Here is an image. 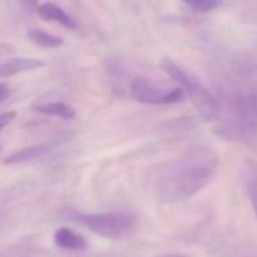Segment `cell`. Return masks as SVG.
<instances>
[{
  "mask_svg": "<svg viewBox=\"0 0 257 257\" xmlns=\"http://www.w3.org/2000/svg\"><path fill=\"white\" fill-rule=\"evenodd\" d=\"M218 162V155L211 147H192L173 160L148 168L143 176V186L157 202H183L212 180Z\"/></svg>",
  "mask_w": 257,
  "mask_h": 257,
  "instance_id": "obj_1",
  "label": "cell"
},
{
  "mask_svg": "<svg viewBox=\"0 0 257 257\" xmlns=\"http://www.w3.org/2000/svg\"><path fill=\"white\" fill-rule=\"evenodd\" d=\"M215 132L231 142H252L257 137V90L241 93L231 98L227 115Z\"/></svg>",
  "mask_w": 257,
  "mask_h": 257,
  "instance_id": "obj_2",
  "label": "cell"
},
{
  "mask_svg": "<svg viewBox=\"0 0 257 257\" xmlns=\"http://www.w3.org/2000/svg\"><path fill=\"white\" fill-rule=\"evenodd\" d=\"M160 67L166 74L170 75L178 85L183 88L205 122L212 123L220 118L221 105L218 100L201 83H198L195 77L185 72L170 58H163L160 62Z\"/></svg>",
  "mask_w": 257,
  "mask_h": 257,
  "instance_id": "obj_3",
  "label": "cell"
},
{
  "mask_svg": "<svg viewBox=\"0 0 257 257\" xmlns=\"http://www.w3.org/2000/svg\"><path fill=\"white\" fill-rule=\"evenodd\" d=\"M78 220L90 231L113 241H124L132 237L137 230L135 216L122 211L99 213H78Z\"/></svg>",
  "mask_w": 257,
  "mask_h": 257,
  "instance_id": "obj_4",
  "label": "cell"
},
{
  "mask_svg": "<svg viewBox=\"0 0 257 257\" xmlns=\"http://www.w3.org/2000/svg\"><path fill=\"white\" fill-rule=\"evenodd\" d=\"M131 95L143 104L170 105L181 102L185 97V90L182 87L167 89L153 80L138 78L131 85Z\"/></svg>",
  "mask_w": 257,
  "mask_h": 257,
  "instance_id": "obj_5",
  "label": "cell"
},
{
  "mask_svg": "<svg viewBox=\"0 0 257 257\" xmlns=\"http://www.w3.org/2000/svg\"><path fill=\"white\" fill-rule=\"evenodd\" d=\"M44 64L43 60L34 58H9L4 62H0V78L13 77L19 73L39 69L44 67Z\"/></svg>",
  "mask_w": 257,
  "mask_h": 257,
  "instance_id": "obj_6",
  "label": "cell"
},
{
  "mask_svg": "<svg viewBox=\"0 0 257 257\" xmlns=\"http://www.w3.org/2000/svg\"><path fill=\"white\" fill-rule=\"evenodd\" d=\"M37 13L40 19L44 22H57L70 30H75L78 28L77 23L69 17V14H67L62 8L58 7L54 3H43L38 7Z\"/></svg>",
  "mask_w": 257,
  "mask_h": 257,
  "instance_id": "obj_7",
  "label": "cell"
},
{
  "mask_svg": "<svg viewBox=\"0 0 257 257\" xmlns=\"http://www.w3.org/2000/svg\"><path fill=\"white\" fill-rule=\"evenodd\" d=\"M232 70L240 77L257 75V45L238 53L232 59Z\"/></svg>",
  "mask_w": 257,
  "mask_h": 257,
  "instance_id": "obj_8",
  "label": "cell"
},
{
  "mask_svg": "<svg viewBox=\"0 0 257 257\" xmlns=\"http://www.w3.org/2000/svg\"><path fill=\"white\" fill-rule=\"evenodd\" d=\"M54 243L59 248L69 251H83L88 247L87 240L68 227H60L55 231Z\"/></svg>",
  "mask_w": 257,
  "mask_h": 257,
  "instance_id": "obj_9",
  "label": "cell"
},
{
  "mask_svg": "<svg viewBox=\"0 0 257 257\" xmlns=\"http://www.w3.org/2000/svg\"><path fill=\"white\" fill-rule=\"evenodd\" d=\"M32 108L37 112L47 115L62 118V119H73L75 117V110L72 105L64 102H43L37 100L32 104Z\"/></svg>",
  "mask_w": 257,
  "mask_h": 257,
  "instance_id": "obj_10",
  "label": "cell"
},
{
  "mask_svg": "<svg viewBox=\"0 0 257 257\" xmlns=\"http://www.w3.org/2000/svg\"><path fill=\"white\" fill-rule=\"evenodd\" d=\"M50 150H52V146L50 145L29 146V147L22 148V150L17 151V152L12 153L8 157H5L4 165H20V163L29 162V161L43 157Z\"/></svg>",
  "mask_w": 257,
  "mask_h": 257,
  "instance_id": "obj_11",
  "label": "cell"
},
{
  "mask_svg": "<svg viewBox=\"0 0 257 257\" xmlns=\"http://www.w3.org/2000/svg\"><path fill=\"white\" fill-rule=\"evenodd\" d=\"M245 191L257 218V161L247 160L243 166Z\"/></svg>",
  "mask_w": 257,
  "mask_h": 257,
  "instance_id": "obj_12",
  "label": "cell"
},
{
  "mask_svg": "<svg viewBox=\"0 0 257 257\" xmlns=\"http://www.w3.org/2000/svg\"><path fill=\"white\" fill-rule=\"evenodd\" d=\"M28 38L32 43L43 48H58L64 44V40L57 35L49 34L40 29H29L28 30Z\"/></svg>",
  "mask_w": 257,
  "mask_h": 257,
  "instance_id": "obj_13",
  "label": "cell"
},
{
  "mask_svg": "<svg viewBox=\"0 0 257 257\" xmlns=\"http://www.w3.org/2000/svg\"><path fill=\"white\" fill-rule=\"evenodd\" d=\"M188 8L197 13H208L221 5V0H183Z\"/></svg>",
  "mask_w": 257,
  "mask_h": 257,
  "instance_id": "obj_14",
  "label": "cell"
},
{
  "mask_svg": "<svg viewBox=\"0 0 257 257\" xmlns=\"http://www.w3.org/2000/svg\"><path fill=\"white\" fill-rule=\"evenodd\" d=\"M17 114V110H9V112H5L3 114H0V132L15 119Z\"/></svg>",
  "mask_w": 257,
  "mask_h": 257,
  "instance_id": "obj_15",
  "label": "cell"
},
{
  "mask_svg": "<svg viewBox=\"0 0 257 257\" xmlns=\"http://www.w3.org/2000/svg\"><path fill=\"white\" fill-rule=\"evenodd\" d=\"M17 2L22 5V8L28 10V12H34V10H37L38 7H39V5H38V2H39V0H17Z\"/></svg>",
  "mask_w": 257,
  "mask_h": 257,
  "instance_id": "obj_16",
  "label": "cell"
},
{
  "mask_svg": "<svg viewBox=\"0 0 257 257\" xmlns=\"http://www.w3.org/2000/svg\"><path fill=\"white\" fill-rule=\"evenodd\" d=\"M15 48L12 44L8 43H0V59L4 57H9V55L14 54Z\"/></svg>",
  "mask_w": 257,
  "mask_h": 257,
  "instance_id": "obj_17",
  "label": "cell"
},
{
  "mask_svg": "<svg viewBox=\"0 0 257 257\" xmlns=\"http://www.w3.org/2000/svg\"><path fill=\"white\" fill-rule=\"evenodd\" d=\"M10 92H12V90H10L9 84L0 82V104L9 97Z\"/></svg>",
  "mask_w": 257,
  "mask_h": 257,
  "instance_id": "obj_18",
  "label": "cell"
},
{
  "mask_svg": "<svg viewBox=\"0 0 257 257\" xmlns=\"http://www.w3.org/2000/svg\"><path fill=\"white\" fill-rule=\"evenodd\" d=\"M5 226H7V217H5V216H3V215H0V235L4 232Z\"/></svg>",
  "mask_w": 257,
  "mask_h": 257,
  "instance_id": "obj_19",
  "label": "cell"
},
{
  "mask_svg": "<svg viewBox=\"0 0 257 257\" xmlns=\"http://www.w3.org/2000/svg\"><path fill=\"white\" fill-rule=\"evenodd\" d=\"M2 150H3V148H2V146H0V153H2Z\"/></svg>",
  "mask_w": 257,
  "mask_h": 257,
  "instance_id": "obj_20",
  "label": "cell"
}]
</instances>
